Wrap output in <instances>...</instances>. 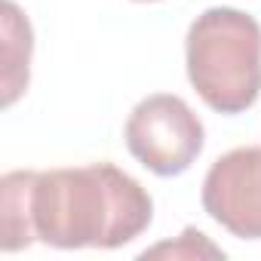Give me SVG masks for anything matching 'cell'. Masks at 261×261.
<instances>
[{"mask_svg":"<svg viewBox=\"0 0 261 261\" xmlns=\"http://www.w3.org/2000/svg\"><path fill=\"white\" fill-rule=\"evenodd\" d=\"M151 194L114 163L34 172V240L56 249H120L148 230Z\"/></svg>","mask_w":261,"mask_h":261,"instance_id":"obj_1","label":"cell"},{"mask_svg":"<svg viewBox=\"0 0 261 261\" xmlns=\"http://www.w3.org/2000/svg\"><path fill=\"white\" fill-rule=\"evenodd\" d=\"M188 80L218 114H243L261 95V25L237 7H209L185 37Z\"/></svg>","mask_w":261,"mask_h":261,"instance_id":"obj_2","label":"cell"},{"mask_svg":"<svg viewBox=\"0 0 261 261\" xmlns=\"http://www.w3.org/2000/svg\"><path fill=\"white\" fill-rule=\"evenodd\" d=\"M126 148L145 169L160 178H172L191 169L206 145L203 120L191 105L172 92L142 98L123 126Z\"/></svg>","mask_w":261,"mask_h":261,"instance_id":"obj_3","label":"cell"},{"mask_svg":"<svg viewBox=\"0 0 261 261\" xmlns=\"http://www.w3.org/2000/svg\"><path fill=\"white\" fill-rule=\"evenodd\" d=\"M206 215L240 240H261V145L221 154L203 178Z\"/></svg>","mask_w":261,"mask_h":261,"instance_id":"obj_4","label":"cell"},{"mask_svg":"<svg viewBox=\"0 0 261 261\" xmlns=\"http://www.w3.org/2000/svg\"><path fill=\"white\" fill-rule=\"evenodd\" d=\"M31 49V22L22 16V10L13 0H4V108H13L16 98L28 89Z\"/></svg>","mask_w":261,"mask_h":261,"instance_id":"obj_5","label":"cell"},{"mask_svg":"<svg viewBox=\"0 0 261 261\" xmlns=\"http://www.w3.org/2000/svg\"><path fill=\"white\" fill-rule=\"evenodd\" d=\"M31 178L34 169H16L0 178V212H4V252H19L34 243L31 227Z\"/></svg>","mask_w":261,"mask_h":261,"instance_id":"obj_6","label":"cell"},{"mask_svg":"<svg viewBox=\"0 0 261 261\" xmlns=\"http://www.w3.org/2000/svg\"><path fill=\"white\" fill-rule=\"evenodd\" d=\"M157 255H172V258H224V252L218 246H212L206 240V233H200L197 227H185V233L175 243H160L154 249H145L142 258H157Z\"/></svg>","mask_w":261,"mask_h":261,"instance_id":"obj_7","label":"cell"},{"mask_svg":"<svg viewBox=\"0 0 261 261\" xmlns=\"http://www.w3.org/2000/svg\"><path fill=\"white\" fill-rule=\"evenodd\" d=\"M139 4H154V0H139Z\"/></svg>","mask_w":261,"mask_h":261,"instance_id":"obj_8","label":"cell"}]
</instances>
